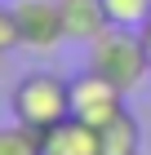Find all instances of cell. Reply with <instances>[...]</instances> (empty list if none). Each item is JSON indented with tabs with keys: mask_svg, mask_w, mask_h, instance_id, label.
I'll return each mask as SVG.
<instances>
[{
	"mask_svg": "<svg viewBox=\"0 0 151 155\" xmlns=\"http://www.w3.org/2000/svg\"><path fill=\"white\" fill-rule=\"evenodd\" d=\"M40 155H102L98 129L84 124V120H76V115H67L53 129L40 133Z\"/></svg>",
	"mask_w": 151,
	"mask_h": 155,
	"instance_id": "obj_5",
	"label": "cell"
},
{
	"mask_svg": "<svg viewBox=\"0 0 151 155\" xmlns=\"http://www.w3.org/2000/svg\"><path fill=\"white\" fill-rule=\"evenodd\" d=\"M0 155H40V133L22 129L18 120L0 124Z\"/></svg>",
	"mask_w": 151,
	"mask_h": 155,
	"instance_id": "obj_9",
	"label": "cell"
},
{
	"mask_svg": "<svg viewBox=\"0 0 151 155\" xmlns=\"http://www.w3.org/2000/svg\"><path fill=\"white\" fill-rule=\"evenodd\" d=\"M138 36H142V49H147V62H151V18L138 27Z\"/></svg>",
	"mask_w": 151,
	"mask_h": 155,
	"instance_id": "obj_11",
	"label": "cell"
},
{
	"mask_svg": "<svg viewBox=\"0 0 151 155\" xmlns=\"http://www.w3.org/2000/svg\"><path fill=\"white\" fill-rule=\"evenodd\" d=\"M102 9H107V18H111V27L138 31V27L151 18V0H102Z\"/></svg>",
	"mask_w": 151,
	"mask_h": 155,
	"instance_id": "obj_8",
	"label": "cell"
},
{
	"mask_svg": "<svg viewBox=\"0 0 151 155\" xmlns=\"http://www.w3.org/2000/svg\"><path fill=\"white\" fill-rule=\"evenodd\" d=\"M13 18H18L22 49H31V53H53L67 40L58 0H13Z\"/></svg>",
	"mask_w": 151,
	"mask_h": 155,
	"instance_id": "obj_4",
	"label": "cell"
},
{
	"mask_svg": "<svg viewBox=\"0 0 151 155\" xmlns=\"http://www.w3.org/2000/svg\"><path fill=\"white\" fill-rule=\"evenodd\" d=\"M58 9H62V31H67L71 45H84V49H89L93 40L111 27L102 0H58Z\"/></svg>",
	"mask_w": 151,
	"mask_h": 155,
	"instance_id": "obj_6",
	"label": "cell"
},
{
	"mask_svg": "<svg viewBox=\"0 0 151 155\" xmlns=\"http://www.w3.org/2000/svg\"><path fill=\"white\" fill-rule=\"evenodd\" d=\"M89 71H98L102 80H111L120 93H133V89L151 75L142 36L129 31V27H107L102 36L89 45Z\"/></svg>",
	"mask_w": 151,
	"mask_h": 155,
	"instance_id": "obj_2",
	"label": "cell"
},
{
	"mask_svg": "<svg viewBox=\"0 0 151 155\" xmlns=\"http://www.w3.org/2000/svg\"><path fill=\"white\" fill-rule=\"evenodd\" d=\"M22 49V36H18V18H13V5H0V58Z\"/></svg>",
	"mask_w": 151,
	"mask_h": 155,
	"instance_id": "obj_10",
	"label": "cell"
},
{
	"mask_svg": "<svg viewBox=\"0 0 151 155\" xmlns=\"http://www.w3.org/2000/svg\"><path fill=\"white\" fill-rule=\"evenodd\" d=\"M9 111L31 133L53 129L58 120L71 115V80L58 71H27L9 93Z\"/></svg>",
	"mask_w": 151,
	"mask_h": 155,
	"instance_id": "obj_1",
	"label": "cell"
},
{
	"mask_svg": "<svg viewBox=\"0 0 151 155\" xmlns=\"http://www.w3.org/2000/svg\"><path fill=\"white\" fill-rule=\"evenodd\" d=\"M98 146H102V155H142V124H138V115L125 107L111 124L98 129Z\"/></svg>",
	"mask_w": 151,
	"mask_h": 155,
	"instance_id": "obj_7",
	"label": "cell"
},
{
	"mask_svg": "<svg viewBox=\"0 0 151 155\" xmlns=\"http://www.w3.org/2000/svg\"><path fill=\"white\" fill-rule=\"evenodd\" d=\"M125 111V93H120L111 80H102L98 71L84 67L80 75H71V115L93 124V129H102L111 120Z\"/></svg>",
	"mask_w": 151,
	"mask_h": 155,
	"instance_id": "obj_3",
	"label": "cell"
}]
</instances>
